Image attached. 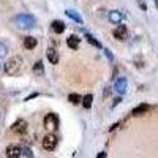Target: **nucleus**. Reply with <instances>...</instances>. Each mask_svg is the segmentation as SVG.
<instances>
[{
  "label": "nucleus",
  "mask_w": 158,
  "mask_h": 158,
  "mask_svg": "<svg viewBox=\"0 0 158 158\" xmlns=\"http://www.w3.org/2000/svg\"><path fill=\"white\" fill-rule=\"evenodd\" d=\"M5 155L6 158H21L22 155V149L18 146V144H10L5 150Z\"/></svg>",
  "instance_id": "6"
},
{
  "label": "nucleus",
  "mask_w": 158,
  "mask_h": 158,
  "mask_svg": "<svg viewBox=\"0 0 158 158\" xmlns=\"http://www.w3.org/2000/svg\"><path fill=\"white\" fill-rule=\"evenodd\" d=\"M103 51H104V56H106V57H108V59H109V60L112 62V60H114V56H112V52H111V51H109L108 48H104Z\"/></svg>",
  "instance_id": "21"
},
{
  "label": "nucleus",
  "mask_w": 158,
  "mask_h": 158,
  "mask_svg": "<svg viewBox=\"0 0 158 158\" xmlns=\"http://www.w3.org/2000/svg\"><path fill=\"white\" fill-rule=\"evenodd\" d=\"M51 29H52V32H54V33L60 35V33H63V32H65L67 25H65V22H62V21H52Z\"/></svg>",
  "instance_id": "9"
},
{
  "label": "nucleus",
  "mask_w": 158,
  "mask_h": 158,
  "mask_svg": "<svg viewBox=\"0 0 158 158\" xmlns=\"http://www.w3.org/2000/svg\"><path fill=\"white\" fill-rule=\"evenodd\" d=\"M114 38H117L118 41H125V40L128 38V27L123 24H118L115 30H114Z\"/></svg>",
  "instance_id": "7"
},
{
  "label": "nucleus",
  "mask_w": 158,
  "mask_h": 158,
  "mask_svg": "<svg viewBox=\"0 0 158 158\" xmlns=\"http://www.w3.org/2000/svg\"><path fill=\"white\" fill-rule=\"evenodd\" d=\"M46 56H48V60H49L52 65H56V63L59 62V54H57V51H56L54 48H49V49L46 51Z\"/></svg>",
  "instance_id": "11"
},
{
  "label": "nucleus",
  "mask_w": 158,
  "mask_h": 158,
  "mask_svg": "<svg viewBox=\"0 0 158 158\" xmlns=\"http://www.w3.org/2000/svg\"><path fill=\"white\" fill-rule=\"evenodd\" d=\"M36 44H38V41H36L35 36H25V38H24V46H25V49H35Z\"/></svg>",
  "instance_id": "14"
},
{
  "label": "nucleus",
  "mask_w": 158,
  "mask_h": 158,
  "mask_svg": "<svg viewBox=\"0 0 158 158\" xmlns=\"http://www.w3.org/2000/svg\"><path fill=\"white\" fill-rule=\"evenodd\" d=\"M22 153L27 156V158H33V155H32V150L30 149H22Z\"/></svg>",
  "instance_id": "22"
},
{
  "label": "nucleus",
  "mask_w": 158,
  "mask_h": 158,
  "mask_svg": "<svg viewBox=\"0 0 158 158\" xmlns=\"http://www.w3.org/2000/svg\"><path fill=\"white\" fill-rule=\"evenodd\" d=\"M43 125H44V128H46L48 131H54V130L59 127V117H57L56 114H48V115L44 117Z\"/></svg>",
  "instance_id": "4"
},
{
  "label": "nucleus",
  "mask_w": 158,
  "mask_h": 158,
  "mask_svg": "<svg viewBox=\"0 0 158 158\" xmlns=\"http://www.w3.org/2000/svg\"><path fill=\"white\" fill-rule=\"evenodd\" d=\"M120 101H122L120 98H115V100H114V103H112V108H115V106H117V104L120 103Z\"/></svg>",
  "instance_id": "24"
},
{
  "label": "nucleus",
  "mask_w": 158,
  "mask_h": 158,
  "mask_svg": "<svg viewBox=\"0 0 158 158\" xmlns=\"http://www.w3.org/2000/svg\"><path fill=\"white\" fill-rule=\"evenodd\" d=\"M65 15H67L70 19H73L74 22H77V24H84V19L81 18V15H79L77 11H74V10H67V11H65Z\"/></svg>",
  "instance_id": "10"
},
{
  "label": "nucleus",
  "mask_w": 158,
  "mask_h": 158,
  "mask_svg": "<svg viewBox=\"0 0 158 158\" xmlns=\"http://www.w3.org/2000/svg\"><path fill=\"white\" fill-rule=\"evenodd\" d=\"M122 19H123V15H122L120 11H115V10H114V11L109 13V21H111L112 24H120Z\"/></svg>",
  "instance_id": "13"
},
{
  "label": "nucleus",
  "mask_w": 158,
  "mask_h": 158,
  "mask_svg": "<svg viewBox=\"0 0 158 158\" xmlns=\"http://www.w3.org/2000/svg\"><path fill=\"white\" fill-rule=\"evenodd\" d=\"M153 2H155V5H156V8H158V0H153Z\"/></svg>",
  "instance_id": "26"
},
{
  "label": "nucleus",
  "mask_w": 158,
  "mask_h": 158,
  "mask_svg": "<svg viewBox=\"0 0 158 158\" xmlns=\"http://www.w3.org/2000/svg\"><path fill=\"white\" fill-rule=\"evenodd\" d=\"M97 158H106V152H100Z\"/></svg>",
  "instance_id": "25"
},
{
  "label": "nucleus",
  "mask_w": 158,
  "mask_h": 158,
  "mask_svg": "<svg viewBox=\"0 0 158 158\" xmlns=\"http://www.w3.org/2000/svg\"><path fill=\"white\" fill-rule=\"evenodd\" d=\"M16 24H18L19 29H32V27H35L36 19H35L32 15L22 13V15H18V16H16Z\"/></svg>",
  "instance_id": "2"
},
{
  "label": "nucleus",
  "mask_w": 158,
  "mask_h": 158,
  "mask_svg": "<svg viewBox=\"0 0 158 158\" xmlns=\"http://www.w3.org/2000/svg\"><path fill=\"white\" fill-rule=\"evenodd\" d=\"M33 73H35L36 76H43V74H44V65H43L41 60L35 62V65H33Z\"/></svg>",
  "instance_id": "16"
},
{
  "label": "nucleus",
  "mask_w": 158,
  "mask_h": 158,
  "mask_svg": "<svg viewBox=\"0 0 158 158\" xmlns=\"http://www.w3.org/2000/svg\"><path fill=\"white\" fill-rule=\"evenodd\" d=\"M6 54H8V46L0 41V57H5Z\"/></svg>",
  "instance_id": "20"
},
{
  "label": "nucleus",
  "mask_w": 158,
  "mask_h": 158,
  "mask_svg": "<svg viewBox=\"0 0 158 158\" xmlns=\"http://www.w3.org/2000/svg\"><path fill=\"white\" fill-rule=\"evenodd\" d=\"M85 38H87V41H89V43H90L92 46H95V48H100V49L103 48V46H101V43L98 41V40H97V38H95L94 35H90V33H85Z\"/></svg>",
  "instance_id": "17"
},
{
  "label": "nucleus",
  "mask_w": 158,
  "mask_h": 158,
  "mask_svg": "<svg viewBox=\"0 0 158 158\" xmlns=\"http://www.w3.org/2000/svg\"><path fill=\"white\" fill-rule=\"evenodd\" d=\"M43 149L44 150H54L56 149V146H57V138L52 135V133H49V135H46L44 138H43Z\"/></svg>",
  "instance_id": "5"
},
{
  "label": "nucleus",
  "mask_w": 158,
  "mask_h": 158,
  "mask_svg": "<svg viewBox=\"0 0 158 158\" xmlns=\"http://www.w3.org/2000/svg\"><path fill=\"white\" fill-rule=\"evenodd\" d=\"M138 5H139L141 10H144V11L147 10V5H146V2H144V0H138Z\"/></svg>",
  "instance_id": "23"
},
{
  "label": "nucleus",
  "mask_w": 158,
  "mask_h": 158,
  "mask_svg": "<svg viewBox=\"0 0 158 158\" xmlns=\"http://www.w3.org/2000/svg\"><path fill=\"white\" fill-rule=\"evenodd\" d=\"M92 101H94V97H92L90 94H87L85 97H82V106L85 108V109H90V106H92Z\"/></svg>",
  "instance_id": "18"
},
{
  "label": "nucleus",
  "mask_w": 158,
  "mask_h": 158,
  "mask_svg": "<svg viewBox=\"0 0 158 158\" xmlns=\"http://www.w3.org/2000/svg\"><path fill=\"white\" fill-rule=\"evenodd\" d=\"M79 43H81V38H79L77 35H71V36H68V40H67V46H68L70 49H77Z\"/></svg>",
  "instance_id": "12"
},
{
  "label": "nucleus",
  "mask_w": 158,
  "mask_h": 158,
  "mask_svg": "<svg viewBox=\"0 0 158 158\" xmlns=\"http://www.w3.org/2000/svg\"><path fill=\"white\" fill-rule=\"evenodd\" d=\"M149 109H150L149 104H139V106H136L133 111H131V114L133 115H141V114H146Z\"/></svg>",
  "instance_id": "15"
},
{
  "label": "nucleus",
  "mask_w": 158,
  "mask_h": 158,
  "mask_svg": "<svg viewBox=\"0 0 158 158\" xmlns=\"http://www.w3.org/2000/svg\"><path fill=\"white\" fill-rule=\"evenodd\" d=\"M68 101L71 103V104H79L82 101V97L79 95V94H70L68 95Z\"/></svg>",
  "instance_id": "19"
},
{
  "label": "nucleus",
  "mask_w": 158,
  "mask_h": 158,
  "mask_svg": "<svg viewBox=\"0 0 158 158\" xmlns=\"http://www.w3.org/2000/svg\"><path fill=\"white\" fill-rule=\"evenodd\" d=\"M114 89H115V92H118L120 95H123L125 92H127V79H125V77H118V79H115Z\"/></svg>",
  "instance_id": "8"
},
{
  "label": "nucleus",
  "mask_w": 158,
  "mask_h": 158,
  "mask_svg": "<svg viewBox=\"0 0 158 158\" xmlns=\"http://www.w3.org/2000/svg\"><path fill=\"white\" fill-rule=\"evenodd\" d=\"M27 128H29V125H27V122H25L24 118H18V120L11 125V131H13V133L21 135V136L27 133Z\"/></svg>",
  "instance_id": "3"
},
{
  "label": "nucleus",
  "mask_w": 158,
  "mask_h": 158,
  "mask_svg": "<svg viewBox=\"0 0 158 158\" xmlns=\"http://www.w3.org/2000/svg\"><path fill=\"white\" fill-rule=\"evenodd\" d=\"M21 68H22V59H21L19 56H15V57L8 59V60L5 62V65H3V70H5V73H6L8 76L18 74V73L21 71Z\"/></svg>",
  "instance_id": "1"
}]
</instances>
